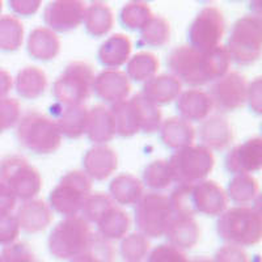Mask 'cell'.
I'll return each instance as SVG.
<instances>
[{
	"instance_id": "1",
	"label": "cell",
	"mask_w": 262,
	"mask_h": 262,
	"mask_svg": "<svg viewBox=\"0 0 262 262\" xmlns=\"http://www.w3.org/2000/svg\"><path fill=\"white\" fill-rule=\"evenodd\" d=\"M170 75L181 84L201 86L214 83L228 72L231 59L224 46L200 51L189 45L174 48L167 58Z\"/></svg>"
},
{
	"instance_id": "2",
	"label": "cell",
	"mask_w": 262,
	"mask_h": 262,
	"mask_svg": "<svg viewBox=\"0 0 262 262\" xmlns=\"http://www.w3.org/2000/svg\"><path fill=\"white\" fill-rule=\"evenodd\" d=\"M116 135L134 137L138 133L154 134L160 128L163 114L159 106L149 102L142 93L111 106Z\"/></svg>"
},
{
	"instance_id": "3",
	"label": "cell",
	"mask_w": 262,
	"mask_h": 262,
	"mask_svg": "<svg viewBox=\"0 0 262 262\" xmlns=\"http://www.w3.org/2000/svg\"><path fill=\"white\" fill-rule=\"evenodd\" d=\"M217 235L222 240L236 247H252L261 240L262 216L259 205L236 206L219 215Z\"/></svg>"
},
{
	"instance_id": "4",
	"label": "cell",
	"mask_w": 262,
	"mask_h": 262,
	"mask_svg": "<svg viewBox=\"0 0 262 262\" xmlns=\"http://www.w3.org/2000/svg\"><path fill=\"white\" fill-rule=\"evenodd\" d=\"M16 135L21 146L37 155L54 154L62 144V135L53 118L39 112H28L20 117Z\"/></svg>"
},
{
	"instance_id": "5",
	"label": "cell",
	"mask_w": 262,
	"mask_h": 262,
	"mask_svg": "<svg viewBox=\"0 0 262 262\" xmlns=\"http://www.w3.org/2000/svg\"><path fill=\"white\" fill-rule=\"evenodd\" d=\"M226 50L231 62L238 66H249L259 59L262 50V20L259 15H248L236 21Z\"/></svg>"
},
{
	"instance_id": "6",
	"label": "cell",
	"mask_w": 262,
	"mask_h": 262,
	"mask_svg": "<svg viewBox=\"0 0 262 262\" xmlns=\"http://www.w3.org/2000/svg\"><path fill=\"white\" fill-rule=\"evenodd\" d=\"M168 161L173 182L193 185L206 180L215 165V156L209 148L201 144H191L177 149Z\"/></svg>"
},
{
	"instance_id": "7",
	"label": "cell",
	"mask_w": 262,
	"mask_h": 262,
	"mask_svg": "<svg viewBox=\"0 0 262 262\" xmlns=\"http://www.w3.org/2000/svg\"><path fill=\"white\" fill-rule=\"evenodd\" d=\"M95 72L92 66L81 60L69 63L53 84V97L58 104L83 105L92 93Z\"/></svg>"
},
{
	"instance_id": "8",
	"label": "cell",
	"mask_w": 262,
	"mask_h": 262,
	"mask_svg": "<svg viewBox=\"0 0 262 262\" xmlns=\"http://www.w3.org/2000/svg\"><path fill=\"white\" fill-rule=\"evenodd\" d=\"M92 193V180L81 170L66 173L51 190L50 209L64 217L78 216L88 195Z\"/></svg>"
},
{
	"instance_id": "9",
	"label": "cell",
	"mask_w": 262,
	"mask_h": 262,
	"mask_svg": "<svg viewBox=\"0 0 262 262\" xmlns=\"http://www.w3.org/2000/svg\"><path fill=\"white\" fill-rule=\"evenodd\" d=\"M90 223L81 216L66 217L54 227L49 236V249L60 259L74 258L90 244Z\"/></svg>"
},
{
	"instance_id": "10",
	"label": "cell",
	"mask_w": 262,
	"mask_h": 262,
	"mask_svg": "<svg viewBox=\"0 0 262 262\" xmlns=\"http://www.w3.org/2000/svg\"><path fill=\"white\" fill-rule=\"evenodd\" d=\"M0 180L17 200H33L42 189L39 172L20 155H9L0 160Z\"/></svg>"
},
{
	"instance_id": "11",
	"label": "cell",
	"mask_w": 262,
	"mask_h": 262,
	"mask_svg": "<svg viewBox=\"0 0 262 262\" xmlns=\"http://www.w3.org/2000/svg\"><path fill=\"white\" fill-rule=\"evenodd\" d=\"M174 216L169 196L158 191L143 194L135 207V224L146 237H161Z\"/></svg>"
},
{
	"instance_id": "12",
	"label": "cell",
	"mask_w": 262,
	"mask_h": 262,
	"mask_svg": "<svg viewBox=\"0 0 262 262\" xmlns=\"http://www.w3.org/2000/svg\"><path fill=\"white\" fill-rule=\"evenodd\" d=\"M224 30L226 21L223 12L216 7H205L189 27V46L200 51L212 50L221 46Z\"/></svg>"
},
{
	"instance_id": "13",
	"label": "cell",
	"mask_w": 262,
	"mask_h": 262,
	"mask_svg": "<svg viewBox=\"0 0 262 262\" xmlns=\"http://www.w3.org/2000/svg\"><path fill=\"white\" fill-rule=\"evenodd\" d=\"M247 79L237 71H228L211 84L207 93L211 97L214 109L221 113H228L244 106L247 102Z\"/></svg>"
},
{
	"instance_id": "14",
	"label": "cell",
	"mask_w": 262,
	"mask_h": 262,
	"mask_svg": "<svg viewBox=\"0 0 262 262\" xmlns=\"http://www.w3.org/2000/svg\"><path fill=\"white\" fill-rule=\"evenodd\" d=\"M85 8L80 0H54L43 9V23L54 33L71 32L83 24Z\"/></svg>"
},
{
	"instance_id": "15",
	"label": "cell",
	"mask_w": 262,
	"mask_h": 262,
	"mask_svg": "<svg viewBox=\"0 0 262 262\" xmlns=\"http://www.w3.org/2000/svg\"><path fill=\"white\" fill-rule=\"evenodd\" d=\"M189 194L194 215L219 216L227 210L228 198L226 190L212 180H203L196 184L189 185Z\"/></svg>"
},
{
	"instance_id": "16",
	"label": "cell",
	"mask_w": 262,
	"mask_h": 262,
	"mask_svg": "<svg viewBox=\"0 0 262 262\" xmlns=\"http://www.w3.org/2000/svg\"><path fill=\"white\" fill-rule=\"evenodd\" d=\"M226 169L232 174H249L262 168V139L253 137L229 149L224 160Z\"/></svg>"
},
{
	"instance_id": "17",
	"label": "cell",
	"mask_w": 262,
	"mask_h": 262,
	"mask_svg": "<svg viewBox=\"0 0 262 262\" xmlns=\"http://www.w3.org/2000/svg\"><path fill=\"white\" fill-rule=\"evenodd\" d=\"M92 91L96 97L114 105L127 100L131 92L130 79L121 70H104L95 76Z\"/></svg>"
},
{
	"instance_id": "18",
	"label": "cell",
	"mask_w": 262,
	"mask_h": 262,
	"mask_svg": "<svg viewBox=\"0 0 262 262\" xmlns=\"http://www.w3.org/2000/svg\"><path fill=\"white\" fill-rule=\"evenodd\" d=\"M51 114L62 137L79 139L85 134L88 109L84 105H62L57 102L51 106Z\"/></svg>"
},
{
	"instance_id": "19",
	"label": "cell",
	"mask_w": 262,
	"mask_h": 262,
	"mask_svg": "<svg viewBox=\"0 0 262 262\" xmlns=\"http://www.w3.org/2000/svg\"><path fill=\"white\" fill-rule=\"evenodd\" d=\"M84 173L95 181H104L116 172L118 167V156L116 151L105 144L93 146L85 152L83 158Z\"/></svg>"
},
{
	"instance_id": "20",
	"label": "cell",
	"mask_w": 262,
	"mask_h": 262,
	"mask_svg": "<svg viewBox=\"0 0 262 262\" xmlns=\"http://www.w3.org/2000/svg\"><path fill=\"white\" fill-rule=\"evenodd\" d=\"M176 107L180 113V118L191 123L200 121L202 122L206 118H209L214 109V104L209 93L191 88L181 92L177 98Z\"/></svg>"
},
{
	"instance_id": "21",
	"label": "cell",
	"mask_w": 262,
	"mask_h": 262,
	"mask_svg": "<svg viewBox=\"0 0 262 262\" xmlns=\"http://www.w3.org/2000/svg\"><path fill=\"white\" fill-rule=\"evenodd\" d=\"M53 217L50 206L46 205L42 200L34 198L24 201L16 214L20 229L27 233H37L46 229L53 222Z\"/></svg>"
},
{
	"instance_id": "22",
	"label": "cell",
	"mask_w": 262,
	"mask_h": 262,
	"mask_svg": "<svg viewBox=\"0 0 262 262\" xmlns=\"http://www.w3.org/2000/svg\"><path fill=\"white\" fill-rule=\"evenodd\" d=\"M201 146L210 151H222L227 148L233 140L232 126L228 119L222 116H212L202 121L198 130Z\"/></svg>"
},
{
	"instance_id": "23",
	"label": "cell",
	"mask_w": 262,
	"mask_h": 262,
	"mask_svg": "<svg viewBox=\"0 0 262 262\" xmlns=\"http://www.w3.org/2000/svg\"><path fill=\"white\" fill-rule=\"evenodd\" d=\"M182 92V84L170 74L156 75L143 85L142 95L154 105H168L179 98Z\"/></svg>"
},
{
	"instance_id": "24",
	"label": "cell",
	"mask_w": 262,
	"mask_h": 262,
	"mask_svg": "<svg viewBox=\"0 0 262 262\" xmlns=\"http://www.w3.org/2000/svg\"><path fill=\"white\" fill-rule=\"evenodd\" d=\"M133 50L131 39L126 34L116 33L98 49V60L106 70H118L128 62Z\"/></svg>"
},
{
	"instance_id": "25",
	"label": "cell",
	"mask_w": 262,
	"mask_h": 262,
	"mask_svg": "<svg viewBox=\"0 0 262 262\" xmlns=\"http://www.w3.org/2000/svg\"><path fill=\"white\" fill-rule=\"evenodd\" d=\"M159 131L164 146L174 151L191 146L195 139V128L180 117H170L163 121Z\"/></svg>"
},
{
	"instance_id": "26",
	"label": "cell",
	"mask_w": 262,
	"mask_h": 262,
	"mask_svg": "<svg viewBox=\"0 0 262 262\" xmlns=\"http://www.w3.org/2000/svg\"><path fill=\"white\" fill-rule=\"evenodd\" d=\"M169 245L177 249H191L200 242L201 229L193 217L173 216L165 233Z\"/></svg>"
},
{
	"instance_id": "27",
	"label": "cell",
	"mask_w": 262,
	"mask_h": 262,
	"mask_svg": "<svg viewBox=\"0 0 262 262\" xmlns=\"http://www.w3.org/2000/svg\"><path fill=\"white\" fill-rule=\"evenodd\" d=\"M27 48L33 59L51 60L57 58L60 51L59 37L49 28L38 27L30 32Z\"/></svg>"
},
{
	"instance_id": "28",
	"label": "cell",
	"mask_w": 262,
	"mask_h": 262,
	"mask_svg": "<svg viewBox=\"0 0 262 262\" xmlns=\"http://www.w3.org/2000/svg\"><path fill=\"white\" fill-rule=\"evenodd\" d=\"M85 134L88 139L96 144L111 142L116 137L111 109H107L104 105H95L91 111H88Z\"/></svg>"
},
{
	"instance_id": "29",
	"label": "cell",
	"mask_w": 262,
	"mask_h": 262,
	"mask_svg": "<svg viewBox=\"0 0 262 262\" xmlns=\"http://www.w3.org/2000/svg\"><path fill=\"white\" fill-rule=\"evenodd\" d=\"M109 195L114 203L121 206L137 205L143 195V184L138 177L130 173H122L112 180L109 185Z\"/></svg>"
},
{
	"instance_id": "30",
	"label": "cell",
	"mask_w": 262,
	"mask_h": 262,
	"mask_svg": "<svg viewBox=\"0 0 262 262\" xmlns=\"http://www.w3.org/2000/svg\"><path fill=\"white\" fill-rule=\"evenodd\" d=\"M16 92L25 100H36L48 88V76L39 67L29 66L20 70L15 79Z\"/></svg>"
},
{
	"instance_id": "31",
	"label": "cell",
	"mask_w": 262,
	"mask_h": 262,
	"mask_svg": "<svg viewBox=\"0 0 262 262\" xmlns=\"http://www.w3.org/2000/svg\"><path fill=\"white\" fill-rule=\"evenodd\" d=\"M98 235L105 240H119L126 236L131 227V219L127 212L119 206L113 205L97 222Z\"/></svg>"
},
{
	"instance_id": "32",
	"label": "cell",
	"mask_w": 262,
	"mask_h": 262,
	"mask_svg": "<svg viewBox=\"0 0 262 262\" xmlns=\"http://www.w3.org/2000/svg\"><path fill=\"white\" fill-rule=\"evenodd\" d=\"M84 27L88 34L92 37H104L111 32L114 24L113 11L106 3L93 2L85 8L84 15Z\"/></svg>"
},
{
	"instance_id": "33",
	"label": "cell",
	"mask_w": 262,
	"mask_h": 262,
	"mask_svg": "<svg viewBox=\"0 0 262 262\" xmlns=\"http://www.w3.org/2000/svg\"><path fill=\"white\" fill-rule=\"evenodd\" d=\"M227 198L240 206L254 203L259 195V184L250 174H236L228 182Z\"/></svg>"
},
{
	"instance_id": "34",
	"label": "cell",
	"mask_w": 262,
	"mask_h": 262,
	"mask_svg": "<svg viewBox=\"0 0 262 262\" xmlns=\"http://www.w3.org/2000/svg\"><path fill=\"white\" fill-rule=\"evenodd\" d=\"M158 57L149 51H140L135 55L130 57L128 62L126 63V72L127 78L137 83H146L149 79L156 76L159 71Z\"/></svg>"
},
{
	"instance_id": "35",
	"label": "cell",
	"mask_w": 262,
	"mask_h": 262,
	"mask_svg": "<svg viewBox=\"0 0 262 262\" xmlns=\"http://www.w3.org/2000/svg\"><path fill=\"white\" fill-rule=\"evenodd\" d=\"M170 39V25L167 18L152 16L151 20L139 30V45L163 48Z\"/></svg>"
},
{
	"instance_id": "36",
	"label": "cell",
	"mask_w": 262,
	"mask_h": 262,
	"mask_svg": "<svg viewBox=\"0 0 262 262\" xmlns=\"http://www.w3.org/2000/svg\"><path fill=\"white\" fill-rule=\"evenodd\" d=\"M24 41V25L16 16H0V50L16 51Z\"/></svg>"
},
{
	"instance_id": "37",
	"label": "cell",
	"mask_w": 262,
	"mask_h": 262,
	"mask_svg": "<svg viewBox=\"0 0 262 262\" xmlns=\"http://www.w3.org/2000/svg\"><path fill=\"white\" fill-rule=\"evenodd\" d=\"M151 8L144 2H130L125 4L119 13V20L123 28L128 30H140L152 18Z\"/></svg>"
},
{
	"instance_id": "38",
	"label": "cell",
	"mask_w": 262,
	"mask_h": 262,
	"mask_svg": "<svg viewBox=\"0 0 262 262\" xmlns=\"http://www.w3.org/2000/svg\"><path fill=\"white\" fill-rule=\"evenodd\" d=\"M147 188L155 191L165 190L173 184V177L170 173L167 160H155L149 163L143 170V181Z\"/></svg>"
},
{
	"instance_id": "39",
	"label": "cell",
	"mask_w": 262,
	"mask_h": 262,
	"mask_svg": "<svg viewBox=\"0 0 262 262\" xmlns=\"http://www.w3.org/2000/svg\"><path fill=\"white\" fill-rule=\"evenodd\" d=\"M113 257L114 249L112 243L97 233L92 235L85 250L74 257L71 262H112Z\"/></svg>"
},
{
	"instance_id": "40",
	"label": "cell",
	"mask_w": 262,
	"mask_h": 262,
	"mask_svg": "<svg viewBox=\"0 0 262 262\" xmlns=\"http://www.w3.org/2000/svg\"><path fill=\"white\" fill-rule=\"evenodd\" d=\"M113 205H116V203L109 194L101 193V191L91 193L83 205V209H81L83 216L81 217H84L88 223L96 224L100 221V217Z\"/></svg>"
},
{
	"instance_id": "41",
	"label": "cell",
	"mask_w": 262,
	"mask_h": 262,
	"mask_svg": "<svg viewBox=\"0 0 262 262\" xmlns=\"http://www.w3.org/2000/svg\"><path fill=\"white\" fill-rule=\"evenodd\" d=\"M149 250L148 238L142 233H131L125 236L121 244V253L123 258L130 262H138L147 256Z\"/></svg>"
},
{
	"instance_id": "42",
	"label": "cell",
	"mask_w": 262,
	"mask_h": 262,
	"mask_svg": "<svg viewBox=\"0 0 262 262\" xmlns=\"http://www.w3.org/2000/svg\"><path fill=\"white\" fill-rule=\"evenodd\" d=\"M21 117V107L17 100L4 97L0 98V134L13 127Z\"/></svg>"
},
{
	"instance_id": "43",
	"label": "cell",
	"mask_w": 262,
	"mask_h": 262,
	"mask_svg": "<svg viewBox=\"0 0 262 262\" xmlns=\"http://www.w3.org/2000/svg\"><path fill=\"white\" fill-rule=\"evenodd\" d=\"M20 235V226L15 215H0V245L13 244Z\"/></svg>"
},
{
	"instance_id": "44",
	"label": "cell",
	"mask_w": 262,
	"mask_h": 262,
	"mask_svg": "<svg viewBox=\"0 0 262 262\" xmlns=\"http://www.w3.org/2000/svg\"><path fill=\"white\" fill-rule=\"evenodd\" d=\"M148 262H189L181 250L169 244H161L152 250Z\"/></svg>"
},
{
	"instance_id": "45",
	"label": "cell",
	"mask_w": 262,
	"mask_h": 262,
	"mask_svg": "<svg viewBox=\"0 0 262 262\" xmlns=\"http://www.w3.org/2000/svg\"><path fill=\"white\" fill-rule=\"evenodd\" d=\"M215 262H248V257L240 247L227 244L216 252Z\"/></svg>"
},
{
	"instance_id": "46",
	"label": "cell",
	"mask_w": 262,
	"mask_h": 262,
	"mask_svg": "<svg viewBox=\"0 0 262 262\" xmlns=\"http://www.w3.org/2000/svg\"><path fill=\"white\" fill-rule=\"evenodd\" d=\"M262 84L261 78H256L250 83H248L247 101L249 102V107L256 114L262 113Z\"/></svg>"
},
{
	"instance_id": "47",
	"label": "cell",
	"mask_w": 262,
	"mask_h": 262,
	"mask_svg": "<svg viewBox=\"0 0 262 262\" xmlns=\"http://www.w3.org/2000/svg\"><path fill=\"white\" fill-rule=\"evenodd\" d=\"M17 198L11 189L0 180V215H8L15 210Z\"/></svg>"
},
{
	"instance_id": "48",
	"label": "cell",
	"mask_w": 262,
	"mask_h": 262,
	"mask_svg": "<svg viewBox=\"0 0 262 262\" xmlns=\"http://www.w3.org/2000/svg\"><path fill=\"white\" fill-rule=\"evenodd\" d=\"M39 0H11L9 7L18 16H32L38 11Z\"/></svg>"
},
{
	"instance_id": "49",
	"label": "cell",
	"mask_w": 262,
	"mask_h": 262,
	"mask_svg": "<svg viewBox=\"0 0 262 262\" xmlns=\"http://www.w3.org/2000/svg\"><path fill=\"white\" fill-rule=\"evenodd\" d=\"M13 86V79L8 71L0 69V98L7 97Z\"/></svg>"
},
{
	"instance_id": "50",
	"label": "cell",
	"mask_w": 262,
	"mask_h": 262,
	"mask_svg": "<svg viewBox=\"0 0 262 262\" xmlns=\"http://www.w3.org/2000/svg\"><path fill=\"white\" fill-rule=\"evenodd\" d=\"M193 262H212L211 259H207V258H198V259H195V261H193Z\"/></svg>"
},
{
	"instance_id": "51",
	"label": "cell",
	"mask_w": 262,
	"mask_h": 262,
	"mask_svg": "<svg viewBox=\"0 0 262 262\" xmlns=\"http://www.w3.org/2000/svg\"><path fill=\"white\" fill-rule=\"evenodd\" d=\"M2 9H3V2H0V12H2Z\"/></svg>"
},
{
	"instance_id": "52",
	"label": "cell",
	"mask_w": 262,
	"mask_h": 262,
	"mask_svg": "<svg viewBox=\"0 0 262 262\" xmlns=\"http://www.w3.org/2000/svg\"><path fill=\"white\" fill-rule=\"evenodd\" d=\"M0 262H3V258H2V256H0Z\"/></svg>"
}]
</instances>
